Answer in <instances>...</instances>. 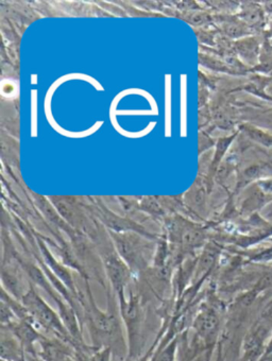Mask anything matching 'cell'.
Instances as JSON below:
<instances>
[{"mask_svg": "<svg viewBox=\"0 0 272 361\" xmlns=\"http://www.w3.org/2000/svg\"><path fill=\"white\" fill-rule=\"evenodd\" d=\"M179 361H188V360H186V359H181V360H179ZM190 361H192V360H190Z\"/></svg>", "mask_w": 272, "mask_h": 361, "instance_id": "7402d4cb", "label": "cell"}, {"mask_svg": "<svg viewBox=\"0 0 272 361\" xmlns=\"http://www.w3.org/2000/svg\"><path fill=\"white\" fill-rule=\"evenodd\" d=\"M246 134L250 140L263 147L266 150H272V132L263 129L259 126L251 125L247 126Z\"/></svg>", "mask_w": 272, "mask_h": 361, "instance_id": "7c38bea8", "label": "cell"}, {"mask_svg": "<svg viewBox=\"0 0 272 361\" xmlns=\"http://www.w3.org/2000/svg\"><path fill=\"white\" fill-rule=\"evenodd\" d=\"M223 327L221 308L210 302L198 308L190 325L192 335L208 350H216Z\"/></svg>", "mask_w": 272, "mask_h": 361, "instance_id": "5b68a950", "label": "cell"}, {"mask_svg": "<svg viewBox=\"0 0 272 361\" xmlns=\"http://www.w3.org/2000/svg\"><path fill=\"white\" fill-rule=\"evenodd\" d=\"M272 335V301L250 325L240 344V361H261Z\"/></svg>", "mask_w": 272, "mask_h": 361, "instance_id": "277c9868", "label": "cell"}, {"mask_svg": "<svg viewBox=\"0 0 272 361\" xmlns=\"http://www.w3.org/2000/svg\"><path fill=\"white\" fill-rule=\"evenodd\" d=\"M26 361H44L39 358V355H26ZM67 361H75V358L68 359Z\"/></svg>", "mask_w": 272, "mask_h": 361, "instance_id": "44dd1931", "label": "cell"}, {"mask_svg": "<svg viewBox=\"0 0 272 361\" xmlns=\"http://www.w3.org/2000/svg\"><path fill=\"white\" fill-rule=\"evenodd\" d=\"M272 356V335L270 337L269 342H268L267 348H266L265 354H264L263 358L261 361L265 360V359L269 358Z\"/></svg>", "mask_w": 272, "mask_h": 361, "instance_id": "ffe728a7", "label": "cell"}, {"mask_svg": "<svg viewBox=\"0 0 272 361\" xmlns=\"http://www.w3.org/2000/svg\"><path fill=\"white\" fill-rule=\"evenodd\" d=\"M266 257H272V245L268 249L264 250L261 253L256 254V255L253 256L252 262H259V260L265 259Z\"/></svg>", "mask_w": 272, "mask_h": 361, "instance_id": "ac0fdd59", "label": "cell"}, {"mask_svg": "<svg viewBox=\"0 0 272 361\" xmlns=\"http://www.w3.org/2000/svg\"><path fill=\"white\" fill-rule=\"evenodd\" d=\"M268 178H272V159L249 166L242 173V183L246 186L250 183H257L259 180Z\"/></svg>", "mask_w": 272, "mask_h": 361, "instance_id": "30bf717a", "label": "cell"}, {"mask_svg": "<svg viewBox=\"0 0 272 361\" xmlns=\"http://www.w3.org/2000/svg\"><path fill=\"white\" fill-rule=\"evenodd\" d=\"M253 289L259 295L261 293H265V291L272 290V269L263 274V276H259V281H257Z\"/></svg>", "mask_w": 272, "mask_h": 361, "instance_id": "5bb4252c", "label": "cell"}, {"mask_svg": "<svg viewBox=\"0 0 272 361\" xmlns=\"http://www.w3.org/2000/svg\"><path fill=\"white\" fill-rule=\"evenodd\" d=\"M213 354H214V350H204L192 361H212Z\"/></svg>", "mask_w": 272, "mask_h": 361, "instance_id": "d6986e66", "label": "cell"}, {"mask_svg": "<svg viewBox=\"0 0 272 361\" xmlns=\"http://www.w3.org/2000/svg\"><path fill=\"white\" fill-rule=\"evenodd\" d=\"M256 184L265 194L272 196V178H264Z\"/></svg>", "mask_w": 272, "mask_h": 361, "instance_id": "e0dca14e", "label": "cell"}, {"mask_svg": "<svg viewBox=\"0 0 272 361\" xmlns=\"http://www.w3.org/2000/svg\"><path fill=\"white\" fill-rule=\"evenodd\" d=\"M253 192H251L250 197L246 200V209L249 212H259L272 202V196L265 194L257 184H253Z\"/></svg>", "mask_w": 272, "mask_h": 361, "instance_id": "8fae6325", "label": "cell"}, {"mask_svg": "<svg viewBox=\"0 0 272 361\" xmlns=\"http://www.w3.org/2000/svg\"><path fill=\"white\" fill-rule=\"evenodd\" d=\"M9 329L22 343L26 355H37L35 348L39 340L43 338V334L32 324L27 321L16 320L8 325H1Z\"/></svg>", "mask_w": 272, "mask_h": 361, "instance_id": "ba28073f", "label": "cell"}, {"mask_svg": "<svg viewBox=\"0 0 272 361\" xmlns=\"http://www.w3.org/2000/svg\"><path fill=\"white\" fill-rule=\"evenodd\" d=\"M87 303L83 314V325L89 331L91 345L96 348H106L119 361L128 357V342L121 320L118 300L109 286L106 290V310H100L92 293L91 281L85 280Z\"/></svg>", "mask_w": 272, "mask_h": 361, "instance_id": "6da1fadb", "label": "cell"}, {"mask_svg": "<svg viewBox=\"0 0 272 361\" xmlns=\"http://www.w3.org/2000/svg\"><path fill=\"white\" fill-rule=\"evenodd\" d=\"M18 320L13 310L4 301H0V323L1 325H8Z\"/></svg>", "mask_w": 272, "mask_h": 361, "instance_id": "9a60e30c", "label": "cell"}, {"mask_svg": "<svg viewBox=\"0 0 272 361\" xmlns=\"http://www.w3.org/2000/svg\"><path fill=\"white\" fill-rule=\"evenodd\" d=\"M259 127L272 132V109L264 110V112L259 117Z\"/></svg>", "mask_w": 272, "mask_h": 361, "instance_id": "2e32d148", "label": "cell"}, {"mask_svg": "<svg viewBox=\"0 0 272 361\" xmlns=\"http://www.w3.org/2000/svg\"><path fill=\"white\" fill-rule=\"evenodd\" d=\"M104 271L108 279L109 286L116 295L117 300H123L127 297L125 291L131 286L134 276L128 264L118 255L116 250H108L100 253Z\"/></svg>", "mask_w": 272, "mask_h": 361, "instance_id": "8992f818", "label": "cell"}, {"mask_svg": "<svg viewBox=\"0 0 272 361\" xmlns=\"http://www.w3.org/2000/svg\"><path fill=\"white\" fill-rule=\"evenodd\" d=\"M22 302L32 317L35 327L44 336L58 338L70 342L73 345L76 343L65 327L58 312H56L35 290V285H30V288L25 293Z\"/></svg>", "mask_w": 272, "mask_h": 361, "instance_id": "3957f363", "label": "cell"}, {"mask_svg": "<svg viewBox=\"0 0 272 361\" xmlns=\"http://www.w3.org/2000/svg\"><path fill=\"white\" fill-rule=\"evenodd\" d=\"M179 354V336L162 348H156L150 361H178Z\"/></svg>", "mask_w": 272, "mask_h": 361, "instance_id": "4fadbf2b", "label": "cell"}, {"mask_svg": "<svg viewBox=\"0 0 272 361\" xmlns=\"http://www.w3.org/2000/svg\"><path fill=\"white\" fill-rule=\"evenodd\" d=\"M0 357L9 361H26V352L20 340L5 326L0 329Z\"/></svg>", "mask_w": 272, "mask_h": 361, "instance_id": "9c48e42d", "label": "cell"}, {"mask_svg": "<svg viewBox=\"0 0 272 361\" xmlns=\"http://www.w3.org/2000/svg\"><path fill=\"white\" fill-rule=\"evenodd\" d=\"M1 361H9V360H5V359H1Z\"/></svg>", "mask_w": 272, "mask_h": 361, "instance_id": "603a6c76", "label": "cell"}, {"mask_svg": "<svg viewBox=\"0 0 272 361\" xmlns=\"http://www.w3.org/2000/svg\"><path fill=\"white\" fill-rule=\"evenodd\" d=\"M115 250L128 264L134 278L139 276L152 266L154 257L152 250L142 245L140 241L118 237L115 240Z\"/></svg>", "mask_w": 272, "mask_h": 361, "instance_id": "52a82bcc", "label": "cell"}, {"mask_svg": "<svg viewBox=\"0 0 272 361\" xmlns=\"http://www.w3.org/2000/svg\"><path fill=\"white\" fill-rule=\"evenodd\" d=\"M118 303L127 337L128 358L137 360L145 354L147 342V302L139 291L129 287V295Z\"/></svg>", "mask_w": 272, "mask_h": 361, "instance_id": "7a4b0ae2", "label": "cell"}]
</instances>
